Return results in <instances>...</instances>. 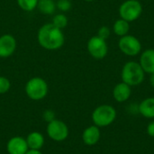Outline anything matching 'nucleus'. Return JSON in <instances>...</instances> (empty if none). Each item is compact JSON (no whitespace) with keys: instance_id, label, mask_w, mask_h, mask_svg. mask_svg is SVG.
Masks as SVG:
<instances>
[{"instance_id":"6ab92c4d","label":"nucleus","mask_w":154,"mask_h":154,"mask_svg":"<svg viewBox=\"0 0 154 154\" xmlns=\"http://www.w3.org/2000/svg\"><path fill=\"white\" fill-rule=\"evenodd\" d=\"M52 23L56 27H58L60 29H63L68 24V18L65 14H56L52 19Z\"/></svg>"},{"instance_id":"20e7f679","label":"nucleus","mask_w":154,"mask_h":154,"mask_svg":"<svg viewBox=\"0 0 154 154\" xmlns=\"http://www.w3.org/2000/svg\"><path fill=\"white\" fill-rule=\"evenodd\" d=\"M120 18L128 23L136 21L143 14V5L139 0H125L118 9Z\"/></svg>"},{"instance_id":"aec40b11","label":"nucleus","mask_w":154,"mask_h":154,"mask_svg":"<svg viewBox=\"0 0 154 154\" xmlns=\"http://www.w3.org/2000/svg\"><path fill=\"white\" fill-rule=\"evenodd\" d=\"M11 83L9 79L5 77L0 76V94H5L10 89Z\"/></svg>"},{"instance_id":"2eb2a0df","label":"nucleus","mask_w":154,"mask_h":154,"mask_svg":"<svg viewBox=\"0 0 154 154\" xmlns=\"http://www.w3.org/2000/svg\"><path fill=\"white\" fill-rule=\"evenodd\" d=\"M25 140L30 150L40 151L44 144V137L39 132H32Z\"/></svg>"},{"instance_id":"f8f14e48","label":"nucleus","mask_w":154,"mask_h":154,"mask_svg":"<svg viewBox=\"0 0 154 154\" xmlns=\"http://www.w3.org/2000/svg\"><path fill=\"white\" fill-rule=\"evenodd\" d=\"M100 129L97 125H90L87 127L82 134V140L86 145L93 146L97 144L100 140Z\"/></svg>"},{"instance_id":"4468645a","label":"nucleus","mask_w":154,"mask_h":154,"mask_svg":"<svg viewBox=\"0 0 154 154\" xmlns=\"http://www.w3.org/2000/svg\"><path fill=\"white\" fill-rule=\"evenodd\" d=\"M139 114L148 119H154V97H147L139 104Z\"/></svg>"},{"instance_id":"f257e3e1","label":"nucleus","mask_w":154,"mask_h":154,"mask_svg":"<svg viewBox=\"0 0 154 154\" xmlns=\"http://www.w3.org/2000/svg\"><path fill=\"white\" fill-rule=\"evenodd\" d=\"M38 42L46 50L60 49L65 42V36L61 29L52 23L42 25L38 32Z\"/></svg>"},{"instance_id":"412c9836","label":"nucleus","mask_w":154,"mask_h":154,"mask_svg":"<svg viewBox=\"0 0 154 154\" xmlns=\"http://www.w3.org/2000/svg\"><path fill=\"white\" fill-rule=\"evenodd\" d=\"M56 6L60 11L66 12L71 8V2L70 0H58V2L56 3Z\"/></svg>"},{"instance_id":"bb28decb","label":"nucleus","mask_w":154,"mask_h":154,"mask_svg":"<svg viewBox=\"0 0 154 154\" xmlns=\"http://www.w3.org/2000/svg\"><path fill=\"white\" fill-rule=\"evenodd\" d=\"M150 84L154 88V73L150 75Z\"/></svg>"},{"instance_id":"393cba45","label":"nucleus","mask_w":154,"mask_h":154,"mask_svg":"<svg viewBox=\"0 0 154 154\" xmlns=\"http://www.w3.org/2000/svg\"><path fill=\"white\" fill-rule=\"evenodd\" d=\"M147 134L149 136L154 138V120L150 122L149 125H147Z\"/></svg>"},{"instance_id":"9d476101","label":"nucleus","mask_w":154,"mask_h":154,"mask_svg":"<svg viewBox=\"0 0 154 154\" xmlns=\"http://www.w3.org/2000/svg\"><path fill=\"white\" fill-rule=\"evenodd\" d=\"M6 150L9 154H25L29 148L24 138L14 136L8 141L6 144Z\"/></svg>"},{"instance_id":"7ed1b4c3","label":"nucleus","mask_w":154,"mask_h":154,"mask_svg":"<svg viewBox=\"0 0 154 154\" xmlns=\"http://www.w3.org/2000/svg\"><path fill=\"white\" fill-rule=\"evenodd\" d=\"M116 110L110 105H101L92 113V121L99 128L112 125L116 119Z\"/></svg>"},{"instance_id":"1a4fd4ad","label":"nucleus","mask_w":154,"mask_h":154,"mask_svg":"<svg viewBox=\"0 0 154 154\" xmlns=\"http://www.w3.org/2000/svg\"><path fill=\"white\" fill-rule=\"evenodd\" d=\"M16 48V41L11 34H4L0 37V57L7 58L11 56Z\"/></svg>"},{"instance_id":"f03ea898","label":"nucleus","mask_w":154,"mask_h":154,"mask_svg":"<svg viewBox=\"0 0 154 154\" xmlns=\"http://www.w3.org/2000/svg\"><path fill=\"white\" fill-rule=\"evenodd\" d=\"M122 81L130 87L141 85L145 78V72L139 62L130 60L125 63L121 71Z\"/></svg>"},{"instance_id":"5701e85b","label":"nucleus","mask_w":154,"mask_h":154,"mask_svg":"<svg viewBox=\"0 0 154 154\" xmlns=\"http://www.w3.org/2000/svg\"><path fill=\"white\" fill-rule=\"evenodd\" d=\"M55 113L52 111V110H46L44 113H43V115H42V117H43V119L46 121V122H48V123H50V122H51V121H53V120H55L56 118H55Z\"/></svg>"},{"instance_id":"6e6552de","label":"nucleus","mask_w":154,"mask_h":154,"mask_svg":"<svg viewBox=\"0 0 154 154\" xmlns=\"http://www.w3.org/2000/svg\"><path fill=\"white\" fill-rule=\"evenodd\" d=\"M88 53L96 60H103L108 52V46L106 40L97 36L91 37L87 45Z\"/></svg>"},{"instance_id":"9b49d317","label":"nucleus","mask_w":154,"mask_h":154,"mask_svg":"<svg viewBox=\"0 0 154 154\" xmlns=\"http://www.w3.org/2000/svg\"><path fill=\"white\" fill-rule=\"evenodd\" d=\"M132 95V87L125 82L116 84L113 89V97L118 103L126 102Z\"/></svg>"},{"instance_id":"423d86ee","label":"nucleus","mask_w":154,"mask_h":154,"mask_svg":"<svg viewBox=\"0 0 154 154\" xmlns=\"http://www.w3.org/2000/svg\"><path fill=\"white\" fill-rule=\"evenodd\" d=\"M118 48L125 55L134 57L141 53L142 43L135 36L126 34L123 37H120L118 41Z\"/></svg>"},{"instance_id":"4be33fe9","label":"nucleus","mask_w":154,"mask_h":154,"mask_svg":"<svg viewBox=\"0 0 154 154\" xmlns=\"http://www.w3.org/2000/svg\"><path fill=\"white\" fill-rule=\"evenodd\" d=\"M111 34V30L109 27L107 26H102L98 29V32H97V36L104 39V40H106L109 38Z\"/></svg>"},{"instance_id":"cd10ccee","label":"nucleus","mask_w":154,"mask_h":154,"mask_svg":"<svg viewBox=\"0 0 154 154\" xmlns=\"http://www.w3.org/2000/svg\"><path fill=\"white\" fill-rule=\"evenodd\" d=\"M86 2H93L94 0H85Z\"/></svg>"},{"instance_id":"a211bd4d","label":"nucleus","mask_w":154,"mask_h":154,"mask_svg":"<svg viewBox=\"0 0 154 154\" xmlns=\"http://www.w3.org/2000/svg\"><path fill=\"white\" fill-rule=\"evenodd\" d=\"M39 0H17L18 5L24 11L30 12L37 7Z\"/></svg>"},{"instance_id":"dca6fc26","label":"nucleus","mask_w":154,"mask_h":154,"mask_svg":"<svg viewBox=\"0 0 154 154\" xmlns=\"http://www.w3.org/2000/svg\"><path fill=\"white\" fill-rule=\"evenodd\" d=\"M130 30V24L128 22H126L125 20L119 18L117 19L114 25H113V32L116 35L119 36V37H123L126 34H128Z\"/></svg>"},{"instance_id":"39448f33","label":"nucleus","mask_w":154,"mask_h":154,"mask_svg":"<svg viewBox=\"0 0 154 154\" xmlns=\"http://www.w3.org/2000/svg\"><path fill=\"white\" fill-rule=\"evenodd\" d=\"M25 93L32 100H42L48 94V85L42 78H32L25 85Z\"/></svg>"},{"instance_id":"0eeeda50","label":"nucleus","mask_w":154,"mask_h":154,"mask_svg":"<svg viewBox=\"0 0 154 154\" xmlns=\"http://www.w3.org/2000/svg\"><path fill=\"white\" fill-rule=\"evenodd\" d=\"M46 131L48 136L55 142H63L69 136V128L67 125L58 119L48 123Z\"/></svg>"},{"instance_id":"b1692460","label":"nucleus","mask_w":154,"mask_h":154,"mask_svg":"<svg viewBox=\"0 0 154 154\" xmlns=\"http://www.w3.org/2000/svg\"><path fill=\"white\" fill-rule=\"evenodd\" d=\"M127 110L132 115L139 114V104H135V103L134 104H130Z\"/></svg>"},{"instance_id":"f3484780","label":"nucleus","mask_w":154,"mask_h":154,"mask_svg":"<svg viewBox=\"0 0 154 154\" xmlns=\"http://www.w3.org/2000/svg\"><path fill=\"white\" fill-rule=\"evenodd\" d=\"M37 7L41 13L44 14H51L56 9V4L54 0H39Z\"/></svg>"},{"instance_id":"a878e982","label":"nucleus","mask_w":154,"mask_h":154,"mask_svg":"<svg viewBox=\"0 0 154 154\" xmlns=\"http://www.w3.org/2000/svg\"><path fill=\"white\" fill-rule=\"evenodd\" d=\"M25 154H42L41 152V151H38V150H28L27 152Z\"/></svg>"},{"instance_id":"ddd939ff","label":"nucleus","mask_w":154,"mask_h":154,"mask_svg":"<svg viewBox=\"0 0 154 154\" xmlns=\"http://www.w3.org/2000/svg\"><path fill=\"white\" fill-rule=\"evenodd\" d=\"M139 63L143 71L148 74L154 73V49H147L141 53Z\"/></svg>"}]
</instances>
